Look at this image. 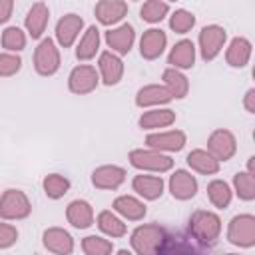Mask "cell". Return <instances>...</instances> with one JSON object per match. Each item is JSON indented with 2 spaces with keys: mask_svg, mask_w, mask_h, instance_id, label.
Returning <instances> with one entry per match:
<instances>
[{
  "mask_svg": "<svg viewBox=\"0 0 255 255\" xmlns=\"http://www.w3.org/2000/svg\"><path fill=\"white\" fill-rule=\"evenodd\" d=\"M100 84V74L92 64H78L68 76V90L76 96L92 94Z\"/></svg>",
  "mask_w": 255,
  "mask_h": 255,
  "instance_id": "cell-8",
  "label": "cell"
},
{
  "mask_svg": "<svg viewBox=\"0 0 255 255\" xmlns=\"http://www.w3.org/2000/svg\"><path fill=\"white\" fill-rule=\"evenodd\" d=\"M131 167L139 171H151V173H165L173 167V159L165 155L163 151L151 149V147H137L131 149L128 155Z\"/></svg>",
  "mask_w": 255,
  "mask_h": 255,
  "instance_id": "cell-3",
  "label": "cell"
},
{
  "mask_svg": "<svg viewBox=\"0 0 255 255\" xmlns=\"http://www.w3.org/2000/svg\"><path fill=\"white\" fill-rule=\"evenodd\" d=\"M187 143V135L181 129H157L145 135V145L157 151H181Z\"/></svg>",
  "mask_w": 255,
  "mask_h": 255,
  "instance_id": "cell-10",
  "label": "cell"
},
{
  "mask_svg": "<svg viewBox=\"0 0 255 255\" xmlns=\"http://www.w3.org/2000/svg\"><path fill=\"white\" fill-rule=\"evenodd\" d=\"M96 225H98V229H100L106 237H110V239H120V237H124V235L128 233V227H126L124 219H122L114 209H104V211H100L98 217H96Z\"/></svg>",
  "mask_w": 255,
  "mask_h": 255,
  "instance_id": "cell-29",
  "label": "cell"
},
{
  "mask_svg": "<svg viewBox=\"0 0 255 255\" xmlns=\"http://www.w3.org/2000/svg\"><path fill=\"white\" fill-rule=\"evenodd\" d=\"M165 2H175V0H165Z\"/></svg>",
  "mask_w": 255,
  "mask_h": 255,
  "instance_id": "cell-43",
  "label": "cell"
},
{
  "mask_svg": "<svg viewBox=\"0 0 255 255\" xmlns=\"http://www.w3.org/2000/svg\"><path fill=\"white\" fill-rule=\"evenodd\" d=\"M225 42H227V30L219 24H209V26H203L197 36V44H199L197 50L205 62H211L221 54V50L225 48Z\"/></svg>",
  "mask_w": 255,
  "mask_h": 255,
  "instance_id": "cell-7",
  "label": "cell"
},
{
  "mask_svg": "<svg viewBox=\"0 0 255 255\" xmlns=\"http://www.w3.org/2000/svg\"><path fill=\"white\" fill-rule=\"evenodd\" d=\"M98 74H100V80H102L104 86L120 84V80L124 78V62H122V58L112 50L102 52L100 58H98Z\"/></svg>",
  "mask_w": 255,
  "mask_h": 255,
  "instance_id": "cell-17",
  "label": "cell"
},
{
  "mask_svg": "<svg viewBox=\"0 0 255 255\" xmlns=\"http://www.w3.org/2000/svg\"><path fill=\"white\" fill-rule=\"evenodd\" d=\"M207 199L217 209H227L233 199V189L225 179H211L207 183Z\"/></svg>",
  "mask_w": 255,
  "mask_h": 255,
  "instance_id": "cell-31",
  "label": "cell"
},
{
  "mask_svg": "<svg viewBox=\"0 0 255 255\" xmlns=\"http://www.w3.org/2000/svg\"><path fill=\"white\" fill-rule=\"evenodd\" d=\"M251 52H253V44L245 36H235L225 48V62L231 68H245L251 60Z\"/></svg>",
  "mask_w": 255,
  "mask_h": 255,
  "instance_id": "cell-26",
  "label": "cell"
},
{
  "mask_svg": "<svg viewBox=\"0 0 255 255\" xmlns=\"http://www.w3.org/2000/svg\"><path fill=\"white\" fill-rule=\"evenodd\" d=\"M167 189H169V193H171L173 199H177V201H189V199H193L197 195L199 183H197L195 175H191V171H187V169H175L169 175Z\"/></svg>",
  "mask_w": 255,
  "mask_h": 255,
  "instance_id": "cell-12",
  "label": "cell"
},
{
  "mask_svg": "<svg viewBox=\"0 0 255 255\" xmlns=\"http://www.w3.org/2000/svg\"><path fill=\"white\" fill-rule=\"evenodd\" d=\"M18 229H16V225H12V223H8L6 219H2L0 221V249H8V247H12L16 241H18Z\"/></svg>",
  "mask_w": 255,
  "mask_h": 255,
  "instance_id": "cell-39",
  "label": "cell"
},
{
  "mask_svg": "<svg viewBox=\"0 0 255 255\" xmlns=\"http://www.w3.org/2000/svg\"><path fill=\"white\" fill-rule=\"evenodd\" d=\"M233 191L241 201H253L255 199V175L245 171H237L233 175Z\"/></svg>",
  "mask_w": 255,
  "mask_h": 255,
  "instance_id": "cell-34",
  "label": "cell"
},
{
  "mask_svg": "<svg viewBox=\"0 0 255 255\" xmlns=\"http://www.w3.org/2000/svg\"><path fill=\"white\" fill-rule=\"evenodd\" d=\"M32 213V201L22 189H6L0 195V219L22 221Z\"/></svg>",
  "mask_w": 255,
  "mask_h": 255,
  "instance_id": "cell-5",
  "label": "cell"
},
{
  "mask_svg": "<svg viewBox=\"0 0 255 255\" xmlns=\"http://www.w3.org/2000/svg\"><path fill=\"white\" fill-rule=\"evenodd\" d=\"M195 26V14L185 10V8H177L175 12H171L169 16V28L175 34H187L191 28Z\"/></svg>",
  "mask_w": 255,
  "mask_h": 255,
  "instance_id": "cell-37",
  "label": "cell"
},
{
  "mask_svg": "<svg viewBox=\"0 0 255 255\" xmlns=\"http://www.w3.org/2000/svg\"><path fill=\"white\" fill-rule=\"evenodd\" d=\"M66 221L74 229H88V227H92L94 221H96L92 203L86 201V199H74V201H70L68 207H66Z\"/></svg>",
  "mask_w": 255,
  "mask_h": 255,
  "instance_id": "cell-21",
  "label": "cell"
},
{
  "mask_svg": "<svg viewBox=\"0 0 255 255\" xmlns=\"http://www.w3.org/2000/svg\"><path fill=\"white\" fill-rule=\"evenodd\" d=\"M175 112L169 110V108H151V110H145L139 120H137V126L145 131H157V129H163V128H169L171 124H175Z\"/></svg>",
  "mask_w": 255,
  "mask_h": 255,
  "instance_id": "cell-22",
  "label": "cell"
},
{
  "mask_svg": "<svg viewBox=\"0 0 255 255\" xmlns=\"http://www.w3.org/2000/svg\"><path fill=\"white\" fill-rule=\"evenodd\" d=\"M100 42H102V36H100V28L96 24L88 26L86 32H82L80 36V42L76 46V58L80 62H90L96 58L98 50H100Z\"/></svg>",
  "mask_w": 255,
  "mask_h": 255,
  "instance_id": "cell-27",
  "label": "cell"
},
{
  "mask_svg": "<svg viewBox=\"0 0 255 255\" xmlns=\"http://www.w3.org/2000/svg\"><path fill=\"white\" fill-rule=\"evenodd\" d=\"M221 217L215 211L209 209H197L189 215L187 229L189 235L201 245V247H211L217 243L221 235Z\"/></svg>",
  "mask_w": 255,
  "mask_h": 255,
  "instance_id": "cell-1",
  "label": "cell"
},
{
  "mask_svg": "<svg viewBox=\"0 0 255 255\" xmlns=\"http://www.w3.org/2000/svg\"><path fill=\"white\" fill-rule=\"evenodd\" d=\"M42 245H44L46 251L56 253V255H70L76 249L72 233L66 231L64 227H48V229H44Z\"/></svg>",
  "mask_w": 255,
  "mask_h": 255,
  "instance_id": "cell-15",
  "label": "cell"
},
{
  "mask_svg": "<svg viewBox=\"0 0 255 255\" xmlns=\"http://www.w3.org/2000/svg\"><path fill=\"white\" fill-rule=\"evenodd\" d=\"M94 14L102 26H116L128 16V2L126 0H100L94 8Z\"/></svg>",
  "mask_w": 255,
  "mask_h": 255,
  "instance_id": "cell-19",
  "label": "cell"
},
{
  "mask_svg": "<svg viewBox=\"0 0 255 255\" xmlns=\"http://www.w3.org/2000/svg\"><path fill=\"white\" fill-rule=\"evenodd\" d=\"M112 209L122 219H128V221H141L147 213L145 203L135 195H118L112 203Z\"/></svg>",
  "mask_w": 255,
  "mask_h": 255,
  "instance_id": "cell-25",
  "label": "cell"
},
{
  "mask_svg": "<svg viewBox=\"0 0 255 255\" xmlns=\"http://www.w3.org/2000/svg\"><path fill=\"white\" fill-rule=\"evenodd\" d=\"M126 175L128 173L122 165L106 163V165H100L92 171V185L96 189H102V191H116L126 181Z\"/></svg>",
  "mask_w": 255,
  "mask_h": 255,
  "instance_id": "cell-14",
  "label": "cell"
},
{
  "mask_svg": "<svg viewBox=\"0 0 255 255\" xmlns=\"http://www.w3.org/2000/svg\"><path fill=\"white\" fill-rule=\"evenodd\" d=\"M26 40H28V34L18 28V26H8L2 30V36H0V42H2V48L6 52H22L26 48Z\"/></svg>",
  "mask_w": 255,
  "mask_h": 255,
  "instance_id": "cell-35",
  "label": "cell"
},
{
  "mask_svg": "<svg viewBox=\"0 0 255 255\" xmlns=\"http://www.w3.org/2000/svg\"><path fill=\"white\" fill-rule=\"evenodd\" d=\"M48 20H50V8L46 2L38 0L34 2L28 12H26V18H24V26H26V34L32 38V40H40L48 28Z\"/></svg>",
  "mask_w": 255,
  "mask_h": 255,
  "instance_id": "cell-16",
  "label": "cell"
},
{
  "mask_svg": "<svg viewBox=\"0 0 255 255\" xmlns=\"http://www.w3.org/2000/svg\"><path fill=\"white\" fill-rule=\"evenodd\" d=\"M104 40L108 44V48L112 52H116L118 56H126L131 52L133 48V42H135V30L131 24L124 22L120 26H114L110 28L106 34H104Z\"/></svg>",
  "mask_w": 255,
  "mask_h": 255,
  "instance_id": "cell-13",
  "label": "cell"
},
{
  "mask_svg": "<svg viewBox=\"0 0 255 255\" xmlns=\"http://www.w3.org/2000/svg\"><path fill=\"white\" fill-rule=\"evenodd\" d=\"M169 14V4L165 0H145L139 8V18L147 24H159Z\"/></svg>",
  "mask_w": 255,
  "mask_h": 255,
  "instance_id": "cell-33",
  "label": "cell"
},
{
  "mask_svg": "<svg viewBox=\"0 0 255 255\" xmlns=\"http://www.w3.org/2000/svg\"><path fill=\"white\" fill-rule=\"evenodd\" d=\"M22 58L16 52H2L0 54V78H12L20 72Z\"/></svg>",
  "mask_w": 255,
  "mask_h": 255,
  "instance_id": "cell-38",
  "label": "cell"
},
{
  "mask_svg": "<svg viewBox=\"0 0 255 255\" xmlns=\"http://www.w3.org/2000/svg\"><path fill=\"white\" fill-rule=\"evenodd\" d=\"M84 30V18L76 12H68L64 14L58 22H56V44L60 48H72L76 44V40L80 38V32Z\"/></svg>",
  "mask_w": 255,
  "mask_h": 255,
  "instance_id": "cell-11",
  "label": "cell"
},
{
  "mask_svg": "<svg viewBox=\"0 0 255 255\" xmlns=\"http://www.w3.org/2000/svg\"><path fill=\"white\" fill-rule=\"evenodd\" d=\"M82 251L86 255H110L116 251L114 243L102 235H86L82 239Z\"/></svg>",
  "mask_w": 255,
  "mask_h": 255,
  "instance_id": "cell-36",
  "label": "cell"
},
{
  "mask_svg": "<svg viewBox=\"0 0 255 255\" xmlns=\"http://www.w3.org/2000/svg\"><path fill=\"white\" fill-rule=\"evenodd\" d=\"M171 100L173 98L165 90L163 84H147L135 92V106L137 108H157V106L169 104Z\"/></svg>",
  "mask_w": 255,
  "mask_h": 255,
  "instance_id": "cell-24",
  "label": "cell"
},
{
  "mask_svg": "<svg viewBox=\"0 0 255 255\" xmlns=\"http://www.w3.org/2000/svg\"><path fill=\"white\" fill-rule=\"evenodd\" d=\"M163 179L161 175H149V173H139L131 179V189L145 201H155L163 195Z\"/></svg>",
  "mask_w": 255,
  "mask_h": 255,
  "instance_id": "cell-23",
  "label": "cell"
},
{
  "mask_svg": "<svg viewBox=\"0 0 255 255\" xmlns=\"http://www.w3.org/2000/svg\"><path fill=\"white\" fill-rule=\"evenodd\" d=\"M195 56H197V48L191 40L183 38L179 42L173 44V48L167 54V64L175 70H191L195 66Z\"/></svg>",
  "mask_w": 255,
  "mask_h": 255,
  "instance_id": "cell-20",
  "label": "cell"
},
{
  "mask_svg": "<svg viewBox=\"0 0 255 255\" xmlns=\"http://www.w3.org/2000/svg\"><path fill=\"white\" fill-rule=\"evenodd\" d=\"M14 2H16V0H0V24H6V22L12 18Z\"/></svg>",
  "mask_w": 255,
  "mask_h": 255,
  "instance_id": "cell-40",
  "label": "cell"
},
{
  "mask_svg": "<svg viewBox=\"0 0 255 255\" xmlns=\"http://www.w3.org/2000/svg\"><path fill=\"white\" fill-rule=\"evenodd\" d=\"M60 64H62V54H60V48L56 44V40L52 38H42L34 50V70L48 78V76H54L58 70H60Z\"/></svg>",
  "mask_w": 255,
  "mask_h": 255,
  "instance_id": "cell-6",
  "label": "cell"
},
{
  "mask_svg": "<svg viewBox=\"0 0 255 255\" xmlns=\"http://www.w3.org/2000/svg\"><path fill=\"white\" fill-rule=\"evenodd\" d=\"M165 241H167V233L157 223L137 225L129 235L131 251L137 255H155V253L163 251Z\"/></svg>",
  "mask_w": 255,
  "mask_h": 255,
  "instance_id": "cell-2",
  "label": "cell"
},
{
  "mask_svg": "<svg viewBox=\"0 0 255 255\" xmlns=\"http://www.w3.org/2000/svg\"><path fill=\"white\" fill-rule=\"evenodd\" d=\"M161 80H163V86L171 94L173 100H183L189 94V80L185 78V74L181 70H175L169 66L163 70Z\"/></svg>",
  "mask_w": 255,
  "mask_h": 255,
  "instance_id": "cell-30",
  "label": "cell"
},
{
  "mask_svg": "<svg viewBox=\"0 0 255 255\" xmlns=\"http://www.w3.org/2000/svg\"><path fill=\"white\" fill-rule=\"evenodd\" d=\"M70 187H72L70 179L62 173H48L42 179V189L48 199H62L70 191Z\"/></svg>",
  "mask_w": 255,
  "mask_h": 255,
  "instance_id": "cell-32",
  "label": "cell"
},
{
  "mask_svg": "<svg viewBox=\"0 0 255 255\" xmlns=\"http://www.w3.org/2000/svg\"><path fill=\"white\" fill-rule=\"evenodd\" d=\"M185 161H187V165H189L191 171L201 173V175H215L219 171V165H221L207 149H201V147L191 149L187 153Z\"/></svg>",
  "mask_w": 255,
  "mask_h": 255,
  "instance_id": "cell-28",
  "label": "cell"
},
{
  "mask_svg": "<svg viewBox=\"0 0 255 255\" xmlns=\"http://www.w3.org/2000/svg\"><path fill=\"white\" fill-rule=\"evenodd\" d=\"M243 108L247 110V114H255V88H249L243 96Z\"/></svg>",
  "mask_w": 255,
  "mask_h": 255,
  "instance_id": "cell-41",
  "label": "cell"
},
{
  "mask_svg": "<svg viewBox=\"0 0 255 255\" xmlns=\"http://www.w3.org/2000/svg\"><path fill=\"white\" fill-rule=\"evenodd\" d=\"M227 241L239 249L255 247V215L253 213L233 215L227 225Z\"/></svg>",
  "mask_w": 255,
  "mask_h": 255,
  "instance_id": "cell-4",
  "label": "cell"
},
{
  "mask_svg": "<svg viewBox=\"0 0 255 255\" xmlns=\"http://www.w3.org/2000/svg\"><path fill=\"white\" fill-rule=\"evenodd\" d=\"M247 171L255 175V155H249V159H247Z\"/></svg>",
  "mask_w": 255,
  "mask_h": 255,
  "instance_id": "cell-42",
  "label": "cell"
},
{
  "mask_svg": "<svg viewBox=\"0 0 255 255\" xmlns=\"http://www.w3.org/2000/svg\"><path fill=\"white\" fill-rule=\"evenodd\" d=\"M207 151L219 163L221 161H229L237 151V137L233 135V131H229L225 128H217L207 137Z\"/></svg>",
  "mask_w": 255,
  "mask_h": 255,
  "instance_id": "cell-9",
  "label": "cell"
},
{
  "mask_svg": "<svg viewBox=\"0 0 255 255\" xmlns=\"http://www.w3.org/2000/svg\"><path fill=\"white\" fill-rule=\"evenodd\" d=\"M167 48V34L161 28H147L139 38V54L143 60H157Z\"/></svg>",
  "mask_w": 255,
  "mask_h": 255,
  "instance_id": "cell-18",
  "label": "cell"
}]
</instances>
